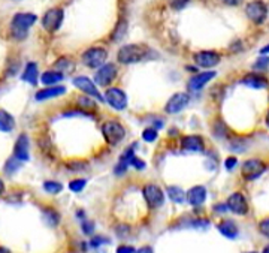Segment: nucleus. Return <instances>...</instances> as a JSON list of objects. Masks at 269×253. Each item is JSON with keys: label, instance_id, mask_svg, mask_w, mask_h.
I'll use <instances>...</instances> for the list:
<instances>
[{"label": "nucleus", "instance_id": "nucleus-1", "mask_svg": "<svg viewBox=\"0 0 269 253\" xmlns=\"http://www.w3.org/2000/svg\"><path fill=\"white\" fill-rule=\"evenodd\" d=\"M36 15L34 14H29V12H20L12 18L11 23V30H12V36L18 41H23L27 38L29 34V29L36 23Z\"/></svg>", "mask_w": 269, "mask_h": 253}, {"label": "nucleus", "instance_id": "nucleus-2", "mask_svg": "<svg viewBox=\"0 0 269 253\" xmlns=\"http://www.w3.org/2000/svg\"><path fill=\"white\" fill-rule=\"evenodd\" d=\"M102 133H103L106 142L111 144V146H117V144H120V142L124 139V136H126V130H124V127L121 126L118 122H114V120H109V122L103 123V126H102Z\"/></svg>", "mask_w": 269, "mask_h": 253}, {"label": "nucleus", "instance_id": "nucleus-3", "mask_svg": "<svg viewBox=\"0 0 269 253\" xmlns=\"http://www.w3.org/2000/svg\"><path fill=\"white\" fill-rule=\"evenodd\" d=\"M147 54V50L141 45H124L120 51H118V62L124 64L136 63L139 60H142Z\"/></svg>", "mask_w": 269, "mask_h": 253}, {"label": "nucleus", "instance_id": "nucleus-4", "mask_svg": "<svg viewBox=\"0 0 269 253\" xmlns=\"http://www.w3.org/2000/svg\"><path fill=\"white\" fill-rule=\"evenodd\" d=\"M63 18H65V12L63 9L60 8H54V9H50L43 18H42V26L45 30L48 32H56L60 29L62 23H63Z\"/></svg>", "mask_w": 269, "mask_h": 253}, {"label": "nucleus", "instance_id": "nucleus-5", "mask_svg": "<svg viewBox=\"0 0 269 253\" xmlns=\"http://www.w3.org/2000/svg\"><path fill=\"white\" fill-rule=\"evenodd\" d=\"M266 171V165L259 160V159H250V160H245L242 163V175L247 178V180H254L257 177H260L263 172Z\"/></svg>", "mask_w": 269, "mask_h": 253}, {"label": "nucleus", "instance_id": "nucleus-6", "mask_svg": "<svg viewBox=\"0 0 269 253\" xmlns=\"http://www.w3.org/2000/svg\"><path fill=\"white\" fill-rule=\"evenodd\" d=\"M106 57H108L106 50H103V48H90V50H87L82 54V62H84L85 66L96 69V67L103 66V63L106 62Z\"/></svg>", "mask_w": 269, "mask_h": 253}, {"label": "nucleus", "instance_id": "nucleus-7", "mask_svg": "<svg viewBox=\"0 0 269 253\" xmlns=\"http://www.w3.org/2000/svg\"><path fill=\"white\" fill-rule=\"evenodd\" d=\"M144 198L150 208H159L163 205V201H165L163 192L156 185H147L144 188Z\"/></svg>", "mask_w": 269, "mask_h": 253}, {"label": "nucleus", "instance_id": "nucleus-8", "mask_svg": "<svg viewBox=\"0 0 269 253\" xmlns=\"http://www.w3.org/2000/svg\"><path fill=\"white\" fill-rule=\"evenodd\" d=\"M248 18L251 21H254L256 24H260L265 21L266 18V14H268V9H266V5L260 0H256V2H251L248 3L247 9H245Z\"/></svg>", "mask_w": 269, "mask_h": 253}, {"label": "nucleus", "instance_id": "nucleus-9", "mask_svg": "<svg viewBox=\"0 0 269 253\" xmlns=\"http://www.w3.org/2000/svg\"><path fill=\"white\" fill-rule=\"evenodd\" d=\"M105 97H106L108 103H109L114 110L121 111V110H124V108L127 106V97H126V93H124L123 90L117 89V87L109 89V90L105 93Z\"/></svg>", "mask_w": 269, "mask_h": 253}, {"label": "nucleus", "instance_id": "nucleus-10", "mask_svg": "<svg viewBox=\"0 0 269 253\" xmlns=\"http://www.w3.org/2000/svg\"><path fill=\"white\" fill-rule=\"evenodd\" d=\"M73 86H76L84 93L99 99V102H103V96L99 93L98 87L95 86V83L90 78H87V77H76V78H73Z\"/></svg>", "mask_w": 269, "mask_h": 253}, {"label": "nucleus", "instance_id": "nucleus-11", "mask_svg": "<svg viewBox=\"0 0 269 253\" xmlns=\"http://www.w3.org/2000/svg\"><path fill=\"white\" fill-rule=\"evenodd\" d=\"M232 213H235V214H239V216H242V214H247V211H248V204H247V201H245V196L242 195V193H232L231 196H229V199H228V205H226Z\"/></svg>", "mask_w": 269, "mask_h": 253}, {"label": "nucleus", "instance_id": "nucleus-12", "mask_svg": "<svg viewBox=\"0 0 269 253\" xmlns=\"http://www.w3.org/2000/svg\"><path fill=\"white\" fill-rule=\"evenodd\" d=\"M115 77H117V67H115L114 64L109 63L101 66V69L98 70L95 80H96V83H98L99 86L105 87V86L111 84Z\"/></svg>", "mask_w": 269, "mask_h": 253}, {"label": "nucleus", "instance_id": "nucleus-13", "mask_svg": "<svg viewBox=\"0 0 269 253\" xmlns=\"http://www.w3.org/2000/svg\"><path fill=\"white\" fill-rule=\"evenodd\" d=\"M189 100H190V97L187 93H175L168 100L165 110H166L168 114H176L189 105Z\"/></svg>", "mask_w": 269, "mask_h": 253}, {"label": "nucleus", "instance_id": "nucleus-14", "mask_svg": "<svg viewBox=\"0 0 269 253\" xmlns=\"http://www.w3.org/2000/svg\"><path fill=\"white\" fill-rule=\"evenodd\" d=\"M14 158L18 162L29 160V136L26 133H21L18 136L15 147H14Z\"/></svg>", "mask_w": 269, "mask_h": 253}, {"label": "nucleus", "instance_id": "nucleus-15", "mask_svg": "<svg viewBox=\"0 0 269 253\" xmlns=\"http://www.w3.org/2000/svg\"><path fill=\"white\" fill-rule=\"evenodd\" d=\"M181 149L183 150H187V152H203L205 150V146H203V141H202L201 136L198 135H189V136H184L181 139Z\"/></svg>", "mask_w": 269, "mask_h": 253}, {"label": "nucleus", "instance_id": "nucleus-16", "mask_svg": "<svg viewBox=\"0 0 269 253\" xmlns=\"http://www.w3.org/2000/svg\"><path fill=\"white\" fill-rule=\"evenodd\" d=\"M195 60L202 67H214L220 62V56L214 51H201L195 56Z\"/></svg>", "mask_w": 269, "mask_h": 253}, {"label": "nucleus", "instance_id": "nucleus-17", "mask_svg": "<svg viewBox=\"0 0 269 253\" xmlns=\"http://www.w3.org/2000/svg\"><path fill=\"white\" fill-rule=\"evenodd\" d=\"M186 199L189 201L190 205L199 207V205H202V204L205 202V199H206V189H205L203 186H195V188H192V189L187 192Z\"/></svg>", "mask_w": 269, "mask_h": 253}, {"label": "nucleus", "instance_id": "nucleus-18", "mask_svg": "<svg viewBox=\"0 0 269 253\" xmlns=\"http://www.w3.org/2000/svg\"><path fill=\"white\" fill-rule=\"evenodd\" d=\"M215 75H217V74H215L214 70H208V72H202V74L195 75V77L190 80V83H189L190 90H201L202 87H205Z\"/></svg>", "mask_w": 269, "mask_h": 253}, {"label": "nucleus", "instance_id": "nucleus-19", "mask_svg": "<svg viewBox=\"0 0 269 253\" xmlns=\"http://www.w3.org/2000/svg\"><path fill=\"white\" fill-rule=\"evenodd\" d=\"M65 93H66V87H62V86L48 87V89H43V90H40V92L36 93V100H45V99L57 97V96L65 95Z\"/></svg>", "mask_w": 269, "mask_h": 253}, {"label": "nucleus", "instance_id": "nucleus-20", "mask_svg": "<svg viewBox=\"0 0 269 253\" xmlns=\"http://www.w3.org/2000/svg\"><path fill=\"white\" fill-rule=\"evenodd\" d=\"M218 231L228 237V238H236L238 237V226L235 225V222L232 221H223L221 223H218Z\"/></svg>", "mask_w": 269, "mask_h": 253}, {"label": "nucleus", "instance_id": "nucleus-21", "mask_svg": "<svg viewBox=\"0 0 269 253\" xmlns=\"http://www.w3.org/2000/svg\"><path fill=\"white\" fill-rule=\"evenodd\" d=\"M14 127H15L14 117L8 111L0 110V132H11L14 130Z\"/></svg>", "mask_w": 269, "mask_h": 253}, {"label": "nucleus", "instance_id": "nucleus-22", "mask_svg": "<svg viewBox=\"0 0 269 253\" xmlns=\"http://www.w3.org/2000/svg\"><path fill=\"white\" fill-rule=\"evenodd\" d=\"M242 83H244L245 86L251 87V89H262V87H265V86L268 84L265 78H262V77H259V75H254V74L247 75V77L242 80Z\"/></svg>", "mask_w": 269, "mask_h": 253}, {"label": "nucleus", "instance_id": "nucleus-23", "mask_svg": "<svg viewBox=\"0 0 269 253\" xmlns=\"http://www.w3.org/2000/svg\"><path fill=\"white\" fill-rule=\"evenodd\" d=\"M23 81L30 83L32 86H34L37 83V64L32 62V63L26 66L24 74H23Z\"/></svg>", "mask_w": 269, "mask_h": 253}, {"label": "nucleus", "instance_id": "nucleus-24", "mask_svg": "<svg viewBox=\"0 0 269 253\" xmlns=\"http://www.w3.org/2000/svg\"><path fill=\"white\" fill-rule=\"evenodd\" d=\"M63 80V74L62 72H56V70H48L42 75L40 81L45 84V86H54L57 84L59 81Z\"/></svg>", "mask_w": 269, "mask_h": 253}, {"label": "nucleus", "instance_id": "nucleus-25", "mask_svg": "<svg viewBox=\"0 0 269 253\" xmlns=\"http://www.w3.org/2000/svg\"><path fill=\"white\" fill-rule=\"evenodd\" d=\"M168 195L170 198V201L176 202V204H183L186 201V193L184 190L176 188V186H169L168 188Z\"/></svg>", "mask_w": 269, "mask_h": 253}, {"label": "nucleus", "instance_id": "nucleus-26", "mask_svg": "<svg viewBox=\"0 0 269 253\" xmlns=\"http://www.w3.org/2000/svg\"><path fill=\"white\" fill-rule=\"evenodd\" d=\"M43 189L47 193H51V195H56V193H60L63 190V186L57 182H45L43 183Z\"/></svg>", "mask_w": 269, "mask_h": 253}, {"label": "nucleus", "instance_id": "nucleus-27", "mask_svg": "<svg viewBox=\"0 0 269 253\" xmlns=\"http://www.w3.org/2000/svg\"><path fill=\"white\" fill-rule=\"evenodd\" d=\"M142 138L147 141V142H153L157 139V130L154 127H148L142 132Z\"/></svg>", "mask_w": 269, "mask_h": 253}, {"label": "nucleus", "instance_id": "nucleus-28", "mask_svg": "<svg viewBox=\"0 0 269 253\" xmlns=\"http://www.w3.org/2000/svg\"><path fill=\"white\" fill-rule=\"evenodd\" d=\"M45 221L48 222L50 225L56 226L60 221V218H59V214L54 210H45Z\"/></svg>", "mask_w": 269, "mask_h": 253}, {"label": "nucleus", "instance_id": "nucleus-29", "mask_svg": "<svg viewBox=\"0 0 269 253\" xmlns=\"http://www.w3.org/2000/svg\"><path fill=\"white\" fill-rule=\"evenodd\" d=\"M85 185H87V180H84V178H79V180H73V182H70V185H69V189L72 190V192H81V190L85 188Z\"/></svg>", "mask_w": 269, "mask_h": 253}, {"label": "nucleus", "instance_id": "nucleus-30", "mask_svg": "<svg viewBox=\"0 0 269 253\" xmlns=\"http://www.w3.org/2000/svg\"><path fill=\"white\" fill-rule=\"evenodd\" d=\"M6 172H9V174H12V172H15L20 166H18V160L15 158H11L8 162H6Z\"/></svg>", "mask_w": 269, "mask_h": 253}, {"label": "nucleus", "instance_id": "nucleus-31", "mask_svg": "<svg viewBox=\"0 0 269 253\" xmlns=\"http://www.w3.org/2000/svg\"><path fill=\"white\" fill-rule=\"evenodd\" d=\"M126 32V21H121L118 26H117V29H115V32H114V41H118L123 34Z\"/></svg>", "mask_w": 269, "mask_h": 253}, {"label": "nucleus", "instance_id": "nucleus-32", "mask_svg": "<svg viewBox=\"0 0 269 253\" xmlns=\"http://www.w3.org/2000/svg\"><path fill=\"white\" fill-rule=\"evenodd\" d=\"M129 165L134 166L136 169H144V168H145V162H144V160H141L139 158H136V156H133V158L130 159Z\"/></svg>", "mask_w": 269, "mask_h": 253}, {"label": "nucleus", "instance_id": "nucleus-33", "mask_svg": "<svg viewBox=\"0 0 269 253\" xmlns=\"http://www.w3.org/2000/svg\"><path fill=\"white\" fill-rule=\"evenodd\" d=\"M82 231H84V234H93V231H95V225L92 223V222L85 221L82 223Z\"/></svg>", "mask_w": 269, "mask_h": 253}, {"label": "nucleus", "instance_id": "nucleus-34", "mask_svg": "<svg viewBox=\"0 0 269 253\" xmlns=\"http://www.w3.org/2000/svg\"><path fill=\"white\" fill-rule=\"evenodd\" d=\"M260 232H262L263 235H266V237H268V234H269V221L268 219H265V221L260 222Z\"/></svg>", "mask_w": 269, "mask_h": 253}, {"label": "nucleus", "instance_id": "nucleus-35", "mask_svg": "<svg viewBox=\"0 0 269 253\" xmlns=\"http://www.w3.org/2000/svg\"><path fill=\"white\" fill-rule=\"evenodd\" d=\"M236 163H238V160H236V158H228L226 159V169H229V171H232L234 168L236 166Z\"/></svg>", "mask_w": 269, "mask_h": 253}, {"label": "nucleus", "instance_id": "nucleus-36", "mask_svg": "<svg viewBox=\"0 0 269 253\" xmlns=\"http://www.w3.org/2000/svg\"><path fill=\"white\" fill-rule=\"evenodd\" d=\"M79 103H81V106H88V108H95V103L88 99V97H79Z\"/></svg>", "mask_w": 269, "mask_h": 253}, {"label": "nucleus", "instance_id": "nucleus-37", "mask_svg": "<svg viewBox=\"0 0 269 253\" xmlns=\"http://www.w3.org/2000/svg\"><path fill=\"white\" fill-rule=\"evenodd\" d=\"M254 67H256V69H259V67H260L262 70H263V69H266V67H268V57H262V59L256 63Z\"/></svg>", "mask_w": 269, "mask_h": 253}, {"label": "nucleus", "instance_id": "nucleus-38", "mask_svg": "<svg viewBox=\"0 0 269 253\" xmlns=\"http://www.w3.org/2000/svg\"><path fill=\"white\" fill-rule=\"evenodd\" d=\"M187 2H189V0H173V2H172V6H173L175 9H183V8L187 5Z\"/></svg>", "mask_w": 269, "mask_h": 253}, {"label": "nucleus", "instance_id": "nucleus-39", "mask_svg": "<svg viewBox=\"0 0 269 253\" xmlns=\"http://www.w3.org/2000/svg\"><path fill=\"white\" fill-rule=\"evenodd\" d=\"M117 253H134V249L130 246H120L117 249Z\"/></svg>", "mask_w": 269, "mask_h": 253}, {"label": "nucleus", "instance_id": "nucleus-40", "mask_svg": "<svg viewBox=\"0 0 269 253\" xmlns=\"http://www.w3.org/2000/svg\"><path fill=\"white\" fill-rule=\"evenodd\" d=\"M134 253H154L153 252V249L150 247V246H145V247H141V249H138Z\"/></svg>", "mask_w": 269, "mask_h": 253}, {"label": "nucleus", "instance_id": "nucleus-41", "mask_svg": "<svg viewBox=\"0 0 269 253\" xmlns=\"http://www.w3.org/2000/svg\"><path fill=\"white\" fill-rule=\"evenodd\" d=\"M106 240H103V238H95L93 241H92V246L93 247H98V246H101V243H105Z\"/></svg>", "mask_w": 269, "mask_h": 253}, {"label": "nucleus", "instance_id": "nucleus-42", "mask_svg": "<svg viewBox=\"0 0 269 253\" xmlns=\"http://www.w3.org/2000/svg\"><path fill=\"white\" fill-rule=\"evenodd\" d=\"M226 5H231V6H236V5H239L242 0H223Z\"/></svg>", "mask_w": 269, "mask_h": 253}, {"label": "nucleus", "instance_id": "nucleus-43", "mask_svg": "<svg viewBox=\"0 0 269 253\" xmlns=\"http://www.w3.org/2000/svg\"><path fill=\"white\" fill-rule=\"evenodd\" d=\"M3 192H5V183H3V182L0 180V195H2Z\"/></svg>", "mask_w": 269, "mask_h": 253}, {"label": "nucleus", "instance_id": "nucleus-44", "mask_svg": "<svg viewBox=\"0 0 269 253\" xmlns=\"http://www.w3.org/2000/svg\"><path fill=\"white\" fill-rule=\"evenodd\" d=\"M0 253H11L6 247H0Z\"/></svg>", "mask_w": 269, "mask_h": 253}, {"label": "nucleus", "instance_id": "nucleus-45", "mask_svg": "<svg viewBox=\"0 0 269 253\" xmlns=\"http://www.w3.org/2000/svg\"><path fill=\"white\" fill-rule=\"evenodd\" d=\"M263 253H269L268 247H265V249H263Z\"/></svg>", "mask_w": 269, "mask_h": 253}, {"label": "nucleus", "instance_id": "nucleus-46", "mask_svg": "<svg viewBox=\"0 0 269 253\" xmlns=\"http://www.w3.org/2000/svg\"><path fill=\"white\" fill-rule=\"evenodd\" d=\"M248 253H256V252H248Z\"/></svg>", "mask_w": 269, "mask_h": 253}]
</instances>
